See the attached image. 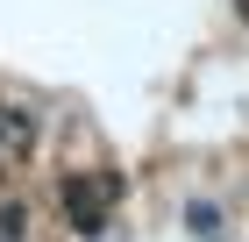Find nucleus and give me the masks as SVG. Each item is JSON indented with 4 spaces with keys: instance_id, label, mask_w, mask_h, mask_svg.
Instances as JSON below:
<instances>
[{
    "instance_id": "1",
    "label": "nucleus",
    "mask_w": 249,
    "mask_h": 242,
    "mask_svg": "<svg viewBox=\"0 0 249 242\" xmlns=\"http://www.w3.org/2000/svg\"><path fill=\"white\" fill-rule=\"evenodd\" d=\"M57 200H64V221H71L78 235H100V228H107V206L121 200V178L114 171H100V178H64Z\"/></svg>"
},
{
    "instance_id": "2",
    "label": "nucleus",
    "mask_w": 249,
    "mask_h": 242,
    "mask_svg": "<svg viewBox=\"0 0 249 242\" xmlns=\"http://www.w3.org/2000/svg\"><path fill=\"white\" fill-rule=\"evenodd\" d=\"M235 7H242V15H249V0H235Z\"/></svg>"
}]
</instances>
